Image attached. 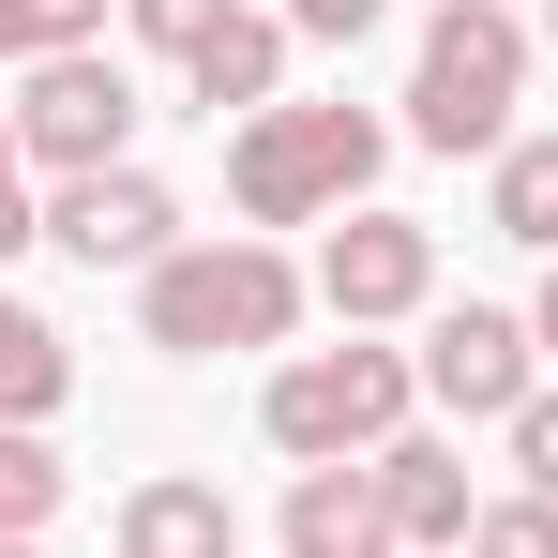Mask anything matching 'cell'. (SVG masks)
I'll return each mask as SVG.
<instances>
[{"label": "cell", "instance_id": "cell-17", "mask_svg": "<svg viewBox=\"0 0 558 558\" xmlns=\"http://www.w3.org/2000/svg\"><path fill=\"white\" fill-rule=\"evenodd\" d=\"M468 558H558V498H483V529H468Z\"/></svg>", "mask_w": 558, "mask_h": 558}, {"label": "cell", "instance_id": "cell-6", "mask_svg": "<svg viewBox=\"0 0 558 558\" xmlns=\"http://www.w3.org/2000/svg\"><path fill=\"white\" fill-rule=\"evenodd\" d=\"M317 302H332L348 332L438 317V227H423V211H332V242H317Z\"/></svg>", "mask_w": 558, "mask_h": 558}, {"label": "cell", "instance_id": "cell-23", "mask_svg": "<svg viewBox=\"0 0 558 558\" xmlns=\"http://www.w3.org/2000/svg\"><path fill=\"white\" fill-rule=\"evenodd\" d=\"M529 31H544V46H558V0H544V15H529Z\"/></svg>", "mask_w": 558, "mask_h": 558}, {"label": "cell", "instance_id": "cell-14", "mask_svg": "<svg viewBox=\"0 0 558 558\" xmlns=\"http://www.w3.org/2000/svg\"><path fill=\"white\" fill-rule=\"evenodd\" d=\"M483 227L529 242V257H558V136H513V151L483 167Z\"/></svg>", "mask_w": 558, "mask_h": 558}, {"label": "cell", "instance_id": "cell-7", "mask_svg": "<svg viewBox=\"0 0 558 558\" xmlns=\"http://www.w3.org/2000/svg\"><path fill=\"white\" fill-rule=\"evenodd\" d=\"M408 363H423V392H438L453 423H513V408L544 392V332H529L513 302H438Z\"/></svg>", "mask_w": 558, "mask_h": 558}, {"label": "cell", "instance_id": "cell-16", "mask_svg": "<svg viewBox=\"0 0 558 558\" xmlns=\"http://www.w3.org/2000/svg\"><path fill=\"white\" fill-rule=\"evenodd\" d=\"M61 46H106V0H0V76L61 61Z\"/></svg>", "mask_w": 558, "mask_h": 558}, {"label": "cell", "instance_id": "cell-11", "mask_svg": "<svg viewBox=\"0 0 558 558\" xmlns=\"http://www.w3.org/2000/svg\"><path fill=\"white\" fill-rule=\"evenodd\" d=\"M272 558H408L392 513H377V468H302L272 513Z\"/></svg>", "mask_w": 558, "mask_h": 558}, {"label": "cell", "instance_id": "cell-9", "mask_svg": "<svg viewBox=\"0 0 558 558\" xmlns=\"http://www.w3.org/2000/svg\"><path fill=\"white\" fill-rule=\"evenodd\" d=\"M377 513H392V544H408V558H468L483 483H468L453 438H392V453H377Z\"/></svg>", "mask_w": 558, "mask_h": 558}, {"label": "cell", "instance_id": "cell-3", "mask_svg": "<svg viewBox=\"0 0 558 558\" xmlns=\"http://www.w3.org/2000/svg\"><path fill=\"white\" fill-rule=\"evenodd\" d=\"M529 46H544V31H529V15H513V0H438V15H423V61H408V136H423V151H483V167H498V151H513V106H529Z\"/></svg>", "mask_w": 558, "mask_h": 558}, {"label": "cell", "instance_id": "cell-20", "mask_svg": "<svg viewBox=\"0 0 558 558\" xmlns=\"http://www.w3.org/2000/svg\"><path fill=\"white\" fill-rule=\"evenodd\" d=\"M498 438H513V483H529V498H558V392H529Z\"/></svg>", "mask_w": 558, "mask_h": 558}, {"label": "cell", "instance_id": "cell-15", "mask_svg": "<svg viewBox=\"0 0 558 558\" xmlns=\"http://www.w3.org/2000/svg\"><path fill=\"white\" fill-rule=\"evenodd\" d=\"M76 498V468L46 453L31 423H0V544H46V513Z\"/></svg>", "mask_w": 558, "mask_h": 558}, {"label": "cell", "instance_id": "cell-10", "mask_svg": "<svg viewBox=\"0 0 558 558\" xmlns=\"http://www.w3.org/2000/svg\"><path fill=\"white\" fill-rule=\"evenodd\" d=\"M287 46H302V31L242 0V15H227V31L182 61V106H196V121H257V106H287Z\"/></svg>", "mask_w": 558, "mask_h": 558}, {"label": "cell", "instance_id": "cell-12", "mask_svg": "<svg viewBox=\"0 0 558 558\" xmlns=\"http://www.w3.org/2000/svg\"><path fill=\"white\" fill-rule=\"evenodd\" d=\"M121 558H242V513H227V483H196V468H151L136 498H121Z\"/></svg>", "mask_w": 558, "mask_h": 558}, {"label": "cell", "instance_id": "cell-4", "mask_svg": "<svg viewBox=\"0 0 558 558\" xmlns=\"http://www.w3.org/2000/svg\"><path fill=\"white\" fill-rule=\"evenodd\" d=\"M408 408H423V363L377 348V332L302 348V363H272V392H257V423H272L287 468H377L392 438H408Z\"/></svg>", "mask_w": 558, "mask_h": 558}, {"label": "cell", "instance_id": "cell-13", "mask_svg": "<svg viewBox=\"0 0 558 558\" xmlns=\"http://www.w3.org/2000/svg\"><path fill=\"white\" fill-rule=\"evenodd\" d=\"M61 392H76V348H61V317H31L15 287H0V423H61Z\"/></svg>", "mask_w": 558, "mask_h": 558}, {"label": "cell", "instance_id": "cell-21", "mask_svg": "<svg viewBox=\"0 0 558 558\" xmlns=\"http://www.w3.org/2000/svg\"><path fill=\"white\" fill-rule=\"evenodd\" d=\"M377 15H392V0H287V31H302V46H363Z\"/></svg>", "mask_w": 558, "mask_h": 558}, {"label": "cell", "instance_id": "cell-1", "mask_svg": "<svg viewBox=\"0 0 558 558\" xmlns=\"http://www.w3.org/2000/svg\"><path fill=\"white\" fill-rule=\"evenodd\" d=\"M302 302H317V272H302L287 242H257V227H227V242H182L167 272H136V348H167V363L287 348Z\"/></svg>", "mask_w": 558, "mask_h": 558}, {"label": "cell", "instance_id": "cell-18", "mask_svg": "<svg viewBox=\"0 0 558 558\" xmlns=\"http://www.w3.org/2000/svg\"><path fill=\"white\" fill-rule=\"evenodd\" d=\"M227 15H242V0H121V31H136V46H167V61H196Z\"/></svg>", "mask_w": 558, "mask_h": 558}, {"label": "cell", "instance_id": "cell-8", "mask_svg": "<svg viewBox=\"0 0 558 558\" xmlns=\"http://www.w3.org/2000/svg\"><path fill=\"white\" fill-rule=\"evenodd\" d=\"M46 242H61L76 272H167V257H182V196L151 182V167H92V182L46 196Z\"/></svg>", "mask_w": 558, "mask_h": 558}, {"label": "cell", "instance_id": "cell-2", "mask_svg": "<svg viewBox=\"0 0 558 558\" xmlns=\"http://www.w3.org/2000/svg\"><path fill=\"white\" fill-rule=\"evenodd\" d=\"M377 167H392V121H377V106H257V121L227 136V196H242L257 242H272V227L363 211Z\"/></svg>", "mask_w": 558, "mask_h": 558}, {"label": "cell", "instance_id": "cell-24", "mask_svg": "<svg viewBox=\"0 0 558 558\" xmlns=\"http://www.w3.org/2000/svg\"><path fill=\"white\" fill-rule=\"evenodd\" d=\"M0 558H46V544H0Z\"/></svg>", "mask_w": 558, "mask_h": 558}, {"label": "cell", "instance_id": "cell-19", "mask_svg": "<svg viewBox=\"0 0 558 558\" xmlns=\"http://www.w3.org/2000/svg\"><path fill=\"white\" fill-rule=\"evenodd\" d=\"M46 242V196H31V151H15V106H0V272Z\"/></svg>", "mask_w": 558, "mask_h": 558}, {"label": "cell", "instance_id": "cell-5", "mask_svg": "<svg viewBox=\"0 0 558 558\" xmlns=\"http://www.w3.org/2000/svg\"><path fill=\"white\" fill-rule=\"evenodd\" d=\"M136 76L106 61V46H61V61H31L15 76V151L46 167V182H92V167H136Z\"/></svg>", "mask_w": 558, "mask_h": 558}, {"label": "cell", "instance_id": "cell-22", "mask_svg": "<svg viewBox=\"0 0 558 558\" xmlns=\"http://www.w3.org/2000/svg\"><path fill=\"white\" fill-rule=\"evenodd\" d=\"M529 332H544V363H558V257H544V302H529Z\"/></svg>", "mask_w": 558, "mask_h": 558}]
</instances>
